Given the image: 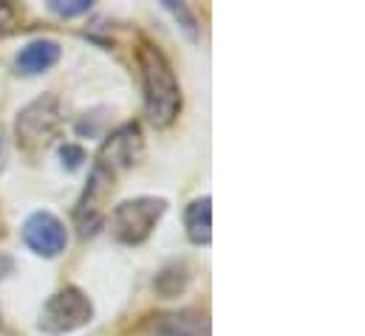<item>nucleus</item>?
Here are the masks:
<instances>
[{
    "label": "nucleus",
    "instance_id": "obj_1",
    "mask_svg": "<svg viewBox=\"0 0 365 336\" xmlns=\"http://www.w3.org/2000/svg\"><path fill=\"white\" fill-rule=\"evenodd\" d=\"M139 68L145 85V113L156 127H168L182 110V88L170 60L150 43L139 48Z\"/></svg>",
    "mask_w": 365,
    "mask_h": 336
},
{
    "label": "nucleus",
    "instance_id": "obj_2",
    "mask_svg": "<svg viewBox=\"0 0 365 336\" xmlns=\"http://www.w3.org/2000/svg\"><path fill=\"white\" fill-rule=\"evenodd\" d=\"M165 209H168L165 198L142 195V198L122 201L110 212V232H113V238L119 243L136 246V243H142V241L150 238V232L156 229V224L165 215Z\"/></svg>",
    "mask_w": 365,
    "mask_h": 336
},
{
    "label": "nucleus",
    "instance_id": "obj_3",
    "mask_svg": "<svg viewBox=\"0 0 365 336\" xmlns=\"http://www.w3.org/2000/svg\"><path fill=\"white\" fill-rule=\"evenodd\" d=\"M93 317L91 300L80 288H63L40 311V328L46 334H71L83 325H88Z\"/></svg>",
    "mask_w": 365,
    "mask_h": 336
},
{
    "label": "nucleus",
    "instance_id": "obj_4",
    "mask_svg": "<svg viewBox=\"0 0 365 336\" xmlns=\"http://www.w3.org/2000/svg\"><path fill=\"white\" fill-rule=\"evenodd\" d=\"M142 156H145L142 130H139L136 125H125V127H119V130L102 145L93 169H99L102 175H108V178L113 181L119 172L136 167V164L142 162Z\"/></svg>",
    "mask_w": 365,
    "mask_h": 336
},
{
    "label": "nucleus",
    "instance_id": "obj_5",
    "mask_svg": "<svg viewBox=\"0 0 365 336\" xmlns=\"http://www.w3.org/2000/svg\"><path fill=\"white\" fill-rule=\"evenodd\" d=\"M57 127H60V102H57V96L34 99L29 107L20 110V116L14 122V133H17V142L23 147L46 145L54 136Z\"/></svg>",
    "mask_w": 365,
    "mask_h": 336
},
{
    "label": "nucleus",
    "instance_id": "obj_6",
    "mask_svg": "<svg viewBox=\"0 0 365 336\" xmlns=\"http://www.w3.org/2000/svg\"><path fill=\"white\" fill-rule=\"evenodd\" d=\"M23 241L26 246L40 257H57L66 252L68 243V232L63 226V221L51 212H34L26 224H23Z\"/></svg>",
    "mask_w": 365,
    "mask_h": 336
},
{
    "label": "nucleus",
    "instance_id": "obj_7",
    "mask_svg": "<svg viewBox=\"0 0 365 336\" xmlns=\"http://www.w3.org/2000/svg\"><path fill=\"white\" fill-rule=\"evenodd\" d=\"M153 336H210V320L204 311L195 308L162 314L153 322Z\"/></svg>",
    "mask_w": 365,
    "mask_h": 336
},
{
    "label": "nucleus",
    "instance_id": "obj_8",
    "mask_svg": "<svg viewBox=\"0 0 365 336\" xmlns=\"http://www.w3.org/2000/svg\"><path fill=\"white\" fill-rule=\"evenodd\" d=\"M57 60H60V43H54V40H34V43H29L17 54V71L26 74V77H34V74L48 71Z\"/></svg>",
    "mask_w": 365,
    "mask_h": 336
},
{
    "label": "nucleus",
    "instance_id": "obj_9",
    "mask_svg": "<svg viewBox=\"0 0 365 336\" xmlns=\"http://www.w3.org/2000/svg\"><path fill=\"white\" fill-rule=\"evenodd\" d=\"M210 195L204 198H195L187 204L184 209V229H187V238L192 243H210L212 241V209H210Z\"/></svg>",
    "mask_w": 365,
    "mask_h": 336
},
{
    "label": "nucleus",
    "instance_id": "obj_10",
    "mask_svg": "<svg viewBox=\"0 0 365 336\" xmlns=\"http://www.w3.org/2000/svg\"><path fill=\"white\" fill-rule=\"evenodd\" d=\"M51 6V11H57V14H63V17H77V14H86V11H91V0H51L48 3Z\"/></svg>",
    "mask_w": 365,
    "mask_h": 336
},
{
    "label": "nucleus",
    "instance_id": "obj_11",
    "mask_svg": "<svg viewBox=\"0 0 365 336\" xmlns=\"http://www.w3.org/2000/svg\"><path fill=\"white\" fill-rule=\"evenodd\" d=\"M165 9H168V11H173V14H176V20L182 17V23H184L182 28L187 31V37H190V40H198V28H195V20L190 17V11H187V6H184V3L165 0Z\"/></svg>",
    "mask_w": 365,
    "mask_h": 336
},
{
    "label": "nucleus",
    "instance_id": "obj_12",
    "mask_svg": "<svg viewBox=\"0 0 365 336\" xmlns=\"http://www.w3.org/2000/svg\"><path fill=\"white\" fill-rule=\"evenodd\" d=\"M17 20H20L17 9H14L11 3H0V37L11 34V31L17 28Z\"/></svg>",
    "mask_w": 365,
    "mask_h": 336
},
{
    "label": "nucleus",
    "instance_id": "obj_13",
    "mask_svg": "<svg viewBox=\"0 0 365 336\" xmlns=\"http://www.w3.org/2000/svg\"><path fill=\"white\" fill-rule=\"evenodd\" d=\"M60 159H63V167L77 169L86 162V153H83V147H77V145H66V147L60 150Z\"/></svg>",
    "mask_w": 365,
    "mask_h": 336
},
{
    "label": "nucleus",
    "instance_id": "obj_14",
    "mask_svg": "<svg viewBox=\"0 0 365 336\" xmlns=\"http://www.w3.org/2000/svg\"><path fill=\"white\" fill-rule=\"evenodd\" d=\"M9 268H11V263H9V257H3V254H0V277H3V274H6Z\"/></svg>",
    "mask_w": 365,
    "mask_h": 336
},
{
    "label": "nucleus",
    "instance_id": "obj_15",
    "mask_svg": "<svg viewBox=\"0 0 365 336\" xmlns=\"http://www.w3.org/2000/svg\"><path fill=\"white\" fill-rule=\"evenodd\" d=\"M0 153H3V145H0Z\"/></svg>",
    "mask_w": 365,
    "mask_h": 336
}]
</instances>
